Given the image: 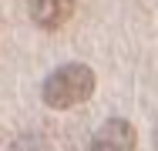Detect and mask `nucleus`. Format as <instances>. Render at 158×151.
Segmentation results:
<instances>
[{"mask_svg": "<svg viewBox=\"0 0 158 151\" xmlns=\"http://www.w3.org/2000/svg\"><path fill=\"white\" fill-rule=\"evenodd\" d=\"M44 104L54 108V111H67V108H77L84 104L91 94H94V71L81 60H71V64H61L57 71L47 74L44 81Z\"/></svg>", "mask_w": 158, "mask_h": 151, "instance_id": "obj_1", "label": "nucleus"}, {"mask_svg": "<svg viewBox=\"0 0 158 151\" xmlns=\"http://www.w3.org/2000/svg\"><path fill=\"white\" fill-rule=\"evenodd\" d=\"M135 148H138V131L125 118L104 121L91 141V151H135Z\"/></svg>", "mask_w": 158, "mask_h": 151, "instance_id": "obj_2", "label": "nucleus"}, {"mask_svg": "<svg viewBox=\"0 0 158 151\" xmlns=\"http://www.w3.org/2000/svg\"><path fill=\"white\" fill-rule=\"evenodd\" d=\"M74 0H31V20L40 30H57L71 20Z\"/></svg>", "mask_w": 158, "mask_h": 151, "instance_id": "obj_3", "label": "nucleus"}]
</instances>
